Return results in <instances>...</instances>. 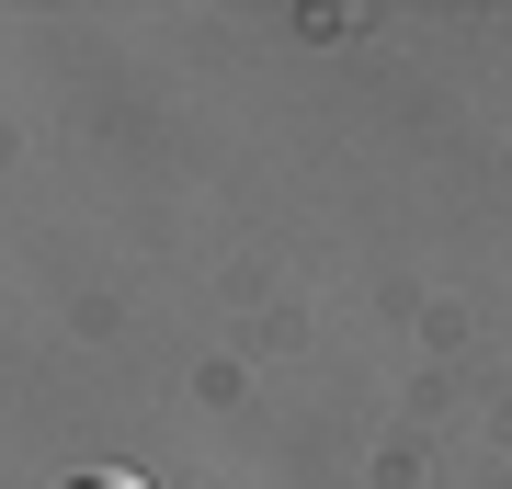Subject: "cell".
Here are the masks:
<instances>
[{
  "instance_id": "obj_1",
  "label": "cell",
  "mask_w": 512,
  "mask_h": 489,
  "mask_svg": "<svg viewBox=\"0 0 512 489\" xmlns=\"http://www.w3.org/2000/svg\"><path fill=\"white\" fill-rule=\"evenodd\" d=\"M69 489H148V478H126V467H92V478H69Z\"/></svg>"
}]
</instances>
